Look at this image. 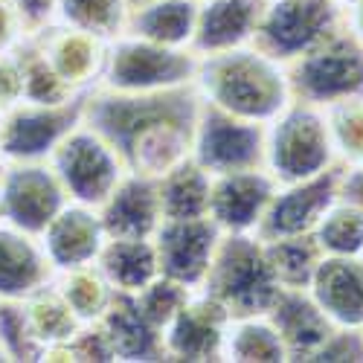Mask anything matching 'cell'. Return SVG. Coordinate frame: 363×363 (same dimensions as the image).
<instances>
[{
  "instance_id": "6da1fadb",
  "label": "cell",
  "mask_w": 363,
  "mask_h": 363,
  "mask_svg": "<svg viewBox=\"0 0 363 363\" xmlns=\"http://www.w3.org/2000/svg\"><path fill=\"white\" fill-rule=\"evenodd\" d=\"M195 84L201 102L259 125H267L294 102L288 67L259 47L201 55Z\"/></svg>"
},
{
  "instance_id": "7a4b0ae2",
  "label": "cell",
  "mask_w": 363,
  "mask_h": 363,
  "mask_svg": "<svg viewBox=\"0 0 363 363\" xmlns=\"http://www.w3.org/2000/svg\"><path fill=\"white\" fill-rule=\"evenodd\" d=\"M203 285V291L227 308L230 320L262 317L282 294V282L270 270L262 238L250 233L221 235Z\"/></svg>"
},
{
  "instance_id": "3957f363",
  "label": "cell",
  "mask_w": 363,
  "mask_h": 363,
  "mask_svg": "<svg viewBox=\"0 0 363 363\" xmlns=\"http://www.w3.org/2000/svg\"><path fill=\"white\" fill-rule=\"evenodd\" d=\"M267 125L262 169L279 186L299 184V180L323 174L331 166H340L320 105L294 99Z\"/></svg>"
},
{
  "instance_id": "277c9868",
  "label": "cell",
  "mask_w": 363,
  "mask_h": 363,
  "mask_svg": "<svg viewBox=\"0 0 363 363\" xmlns=\"http://www.w3.org/2000/svg\"><path fill=\"white\" fill-rule=\"evenodd\" d=\"M285 67L291 94L299 102L323 108L335 99L363 94V44L346 26Z\"/></svg>"
},
{
  "instance_id": "5b68a950",
  "label": "cell",
  "mask_w": 363,
  "mask_h": 363,
  "mask_svg": "<svg viewBox=\"0 0 363 363\" xmlns=\"http://www.w3.org/2000/svg\"><path fill=\"white\" fill-rule=\"evenodd\" d=\"M343 26L346 12L335 0H267L253 41L270 58L291 65Z\"/></svg>"
},
{
  "instance_id": "8992f818",
  "label": "cell",
  "mask_w": 363,
  "mask_h": 363,
  "mask_svg": "<svg viewBox=\"0 0 363 363\" xmlns=\"http://www.w3.org/2000/svg\"><path fill=\"white\" fill-rule=\"evenodd\" d=\"M198 55L134 35L116 44L108 58V84L116 94H155L195 82Z\"/></svg>"
},
{
  "instance_id": "52a82bcc",
  "label": "cell",
  "mask_w": 363,
  "mask_h": 363,
  "mask_svg": "<svg viewBox=\"0 0 363 363\" xmlns=\"http://www.w3.org/2000/svg\"><path fill=\"white\" fill-rule=\"evenodd\" d=\"M195 160L209 174H227L241 169H262L264 160V125L230 116L201 102L195 140Z\"/></svg>"
},
{
  "instance_id": "ba28073f",
  "label": "cell",
  "mask_w": 363,
  "mask_h": 363,
  "mask_svg": "<svg viewBox=\"0 0 363 363\" xmlns=\"http://www.w3.org/2000/svg\"><path fill=\"white\" fill-rule=\"evenodd\" d=\"M340 177H343V166H331L323 174L299 180V184H288L282 189L277 186L253 235L270 241V238L314 233V227L325 216V209L340 198Z\"/></svg>"
},
{
  "instance_id": "9c48e42d",
  "label": "cell",
  "mask_w": 363,
  "mask_h": 363,
  "mask_svg": "<svg viewBox=\"0 0 363 363\" xmlns=\"http://www.w3.org/2000/svg\"><path fill=\"white\" fill-rule=\"evenodd\" d=\"M218 241H221V227L209 216L163 218L155 233L160 274L186 285L189 291L201 288L209 274V264H213Z\"/></svg>"
},
{
  "instance_id": "30bf717a",
  "label": "cell",
  "mask_w": 363,
  "mask_h": 363,
  "mask_svg": "<svg viewBox=\"0 0 363 363\" xmlns=\"http://www.w3.org/2000/svg\"><path fill=\"white\" fill-rule=\"evenodd\" d=\"M277 186L279 184L264 169L213 174L209 218L221 227V233H253Z\"/></svg>"
},
{
  "instance_id": "8fae6325",
  "label": "cell",
  "mask_w": 363,
  "mask_h": 363,
  "mask_svg": "<svg viewBox=\"0 0 363 363\" xmlns=\"http://www.w3.org/2000/svg\"><path fill=\"white\" fill-rule=\"evenodd\" d=\"M65 177L84 203H105L125 177V163L99 131H87L67 145Z\"/></svg>"
},
{
  "instance_id": "7c38bea8",
  "label": "cell",
  "mask_w": 363,
  "mask_h": 363,
  "mask_svg": "<svg viewBox=\"0 0 363 363\" xmlns=\"http://www.w3.org/2000/svg\"><path fill=\"white\" fill-rule=\"evenodd\" d=\"M308 294L343 328H363V256H323Z\"/></svg>"
},
{
  "instance_id": "4fadbf2b",
  "label": "cell",
  "mask_w": 363,
  "mask_h": 363,
  "mask_svg": "<svg viewBox=\"0 0 363 363\" xmlns=\"http://www.w3.org/2000/svg\"><path fill=\"white\" fill-rule=\"evenodd\" d=\"M264 317L279 331L288 357L299 360H314V354L331 337V331L337 328L314 302L308 288H282L279 299Z\"/></svg>"
},
{
  "instance_id": "5bb4252c",
  "label": "cell",
  "mask_w": 363,
  "mask_h": 363,
  "mask_svg": "<svg viewBox=\"0 0 363 363\" xmlns=\"http://www.w3.org/2000/svg\"><path fill=\"white\" fill-rule=\"evenodd\" d=\"M267 0H203L198 6L195 35L189 50L201 55L245 47L253 35Z\"/></svg>"
},
{
  "instance_id": "9a60e30c",
  "label": "cell",
  "mask_w": 363,
  "mask_h": 363,
  "mask_svg": "<svg viewBox=\"0 0 363 363\" xmlns=\"http://www.w3.org/2000/svg\"><path fill=\"white\" fill-rule=\"evenodd\" d=\"M160 216V198H157V180L151 177H123L119 186L105 201L102 227L111 238H151L157 233Z\"/></svg>"
},
{
  "instance_id": "2e32d148",
  "label": "cell",
  "mask_w": 363,
  "mask_h": 363,
  "mask_svg": "<svg viewBox=\"0 0 363 363\" xmlns=\"http://www.w3.org/2000/svg\"><path fill=\"white\" fill-rule=\"evenodd\" d=\"M99 256L105 279L119 294H137L160 277L157 247L151 238H111Z\"/></svg>"
},
{
  "instance_id": "e0dca14e",
  "label": "cell",
  "mask_w": 363,
  "mask_h": 363,
  "mask_svg": "<svg viewBox=\"0 0 363 363\" xmlns=\"http://www.w3.org/2000/svg\"><path fill=\"white\" fill-rule=\"evenodd\" d=\"M209 189L213 174L198 160H184L157 180L163 218H203L209 216Z\"/></svg>"
},
{
  "instance_id": "ac0fdd59",
  "label": "cell",
  "mask_w": 363,
  "mask_h": 363,
  "mask_svg": "<svg viewBox=\"0 0 363 363\" xmlns=\"http://www.w3.org/2000/svg\"><path fill=\"white\" fill-rule=\"evenodd\" d=\"M198 0H148L131 21L134 35L163 47H189L198 21Z\"/></svg>"
},
{
  "instance_id": "d6986e66",
  "label": "cell",
  "mask_w": 363,
  "mask_h": 363,
  "mask_svg": "<svg viewBox=\"0 0 363 363\" xmlns=\"http://www.w3.org/2000/svg\"><path fill=\"white\" fill-rule=\"evenodd\" d=\"M264 256L270 262V270L277 274L282 288H308L314 270L323 259V250L311 233L306 235H285L262 241Z\"/></svg>"
},
{
  "instance_id": "ffe728a7",
  "label": "cell",
  "mask_w": 363,
  "mask_h": 363,
  "mask_svg": "<svg viewBox=\"0 0 363 363\" xmlns=\"http://www.w3.org/2000/svg\"><path fill=\"white\" fill-rule=\"evenodd\" d=\"M221 354H227L230 360H285L288 357L279 331L264 314L230 320L224 331Z\"/></svg>"
},
{
  "instance_id": "44dd1931",
  "label": "cell",
  "mask_w": 363,
  "mask_h": 363,
  "mask_svg": "<svg viewBox=\"0 0 363 363\" xmlns=\"http://www.w3.org/2000/svg\"><path fill=\"white\" fill-rule=\"evenodd\" d=\"M311 235L323 256H363V209L340 195Z\"/></svg>"
},
{
  "instance_id": "7402d4cb",
  "label": "cell",
  "mask_w": 363,
  "mask_h": 363,
  "mask_svg": "<svg viewBox=\"0 0 363 363\" xmlns=\"http://www.w3.org/2000/svg\"><path fill=\"white\" fill-rule=\"evenodd\" d=\"M340 166H363V94L323 105Z\"/></svg>"
},
{
  "instance_id": "603a6c76",
  "label": "cell",
  "mask_w": 363,
  "mask_h": 363,
  "mask_svg": "<svg viewBox=\"0 0 363 363\" xmlns=\"http://www.w3.org/2000/svg\"><path fill=\"white\" fill-rule=\"evenodd\" d=\"M67 6L90 35H113L128 21V0H67Z\"/></svg>"
},
{
  "instance_id": "cb8c5ba5",
  "label": "cell",
  "mask_w": 363,
  "mask_h": 363,
  "mask_svg": "<svg viewBox=\"0 0 363 363\" xmlns=\"http://www.w3.org/2000/svg\"><path fill=\"white\" fill-rule=\"evenodd\" d=\"M314 360H363V328L337 325Z\"/></svg>"
},
{
  "instance_id": "d4e9b609",
  "label": "cell",
  "mask_w": 363,
  "mask_h": 363,
  "mask_svg": "<svg viewBox=\"0 0 363 363\" xmlns=\"http://www.w3.org/2000/svg\"><path fill=\"white\" fill-rule=\"evenodd\" d=\"M340 195L349 198L363 209V166H343L340 177Z\"/></svg>"
},
{
  "instance_id": "484cf974",
  "label": "cell",
  "mask_w": 363,
  "mask_h": 363,
  "mask_svg": "<svg viewBox=\"0 0 363 363\" xmlns=\"http://www.w3.org/2000/svg\"><path fill=\"white\" fill-rule=\"evenodd\" d=\"M346 29L363 44V0L354 4L352 9H346Z\"/></svg>"
},
{
  "instance_id": "4316f807",
  "label": "cell",
  "mask_w": 363,
  "mask_h": 363,
  "mask_svg": "<svg viewBox=\"0 0 363 363\" xmlns=\"http://www.w3.org/2000/svg\"><path fill=\"white\" fill-rule=\"evenodd\" d=\"M335 4H337V6H340V9L346 12V9H352L354 4H360V0H335Z\"/></svg>"
}]
</instances>
